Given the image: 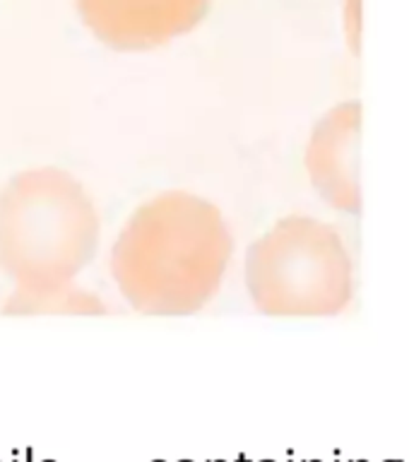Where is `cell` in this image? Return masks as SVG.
Instances as JSON below:
<instances>
[{
  "label": "cell",
  "mask_w": 409,
  "mask_h": 462,
  "mask_svg": "<svg viewBox=\"0 0 409 462\" xmlns=\"http://www.w3.org/2000/svg\"><path fill=\"white\" fill-rule=\"evenodd\" d=\"M234 236L214 202L169 191L130 215L111 248V277L145 315H190L217 296Z\"/></svg>",
  "instance_id": "obj_1"
},
{
  "label": "cell",
  "mask_w": 409,
  "mask_h": 462,
  "mask_svg": "<svg viewBox=\"0 0 409 462\" xmlns=\"http://www.w3.org/2000/svg\"><path fill=\"white\" fill-rule=\"evenodd\" d=\"M99 210L68 171L39 167L20 171L0 188V270L15 282L8 315L70 289L97 256Z\"/></svg>",
  "instance_id": "obj_2"
},
{
  "label": "cell",
  "mask_w": 409,
  "mask_h": 462,
  "mask_svg": "<svg viewBox=\"0 0 409 462\" xmlns=\"http://www.w3.org/2000/svg\"><path fill=\"white\" fill-rule=\"evenodd\" d=\"M246 289L253 306L275 318L340 315L354 296L345 239L316 217H282L248 246Z\"/></svg>",
  "instance_id": "obj_3"
},
{
  "label": "cell",
  "mask_w": 409,
  "mask_h": 462,
  "mask_svg": "<svg viewBox=\"0 0 409 462\" xmlns=\"http://www.w3.org/2000/svg\"><path fill=\"white\" fill-rule=\"evenodd\" d=\"M94 39L121 53L154 51L205 22L212 0H75Z\"/></svg>",
  "instance_id": "obj_4"
},
{
  "label": "cell",
  "mask_w": 409,
  "mask_h": 462,
  "mask_svg": "<svg viewBox=\"0 0 409 462\" xmlns=\"http://www.w3.org/2000/svg\"><path fill=\"white\" fill-rule=\"evenodd\" d=\"M361 121L359 99H347L325 111L313 125L303 167L316 193L337 212L361 215Z\"/></svg>",
  "instance_id": "obj_5"
},
{
  "label": "cell",
  "mask_w": 409,
  "mask_h": 462,
  "mask_svg": "<svg viewBox=\"0 0 409 462\" xmlns=\"http://www.w3.org/2000/svg\"><path fill=\"white\" fill-rule=\"evenodd\" d=\"M345 34L351 51L359 56L361 44V0H345Z\"/></svg>",
  "instance_id": "obj_6"
}]
</instances>
